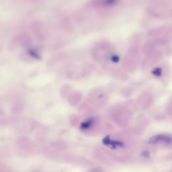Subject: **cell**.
I'll return each instance as SVG.
<instances>
[{
	"mask_svg": "<svg viewBox=\"0 0 172 172\" xmlns=\"http://www.w3.org/2000/svg\"><path fill=\"white\" fill-rule=\"evenodd\" d=\"M161 141L167 144H170L172 141L171 137L165 135H158L150 138L149 142L150 144H155Z\"/></svg>",
	"mask_w": 172,
	"mask_h": 172,
	"instance_id": "obj_1",
	"label": "cell"
},
{
	"mask_svg": "<svg viewBox=\"0 0 172 172\" xmlns=\"http://www.w3.org/2000/svg\"><path fill=\"white\" fill-rule=\"evenodd\" d=\"M152 73L156 76H161L162 73L161 69L159 68H156L152 72Z\"/></svg>",
	"mask_w": 172,
	"mask_h": 172,
	"instance_id": "obj_5",
	"label": "cell"
},
{
	"mask_svg": "<svg viewBox=\"0 0 172 172\" xmlns=\"http://www.w3.org/2000/svg\"><path fill=\"white\" fill-rule=\"evenodd\" d=\"M119 58L118 56L115 55L112 57V60L114 62L117 63L119 62Z\"/></svg>",
	"mask_w": 172,
	"mask_h": 172,
	"instance_id": "obj_8",
	"label": "cell"
},
{
	"mask_svg": "<svg viewBox=\"0 0 172 172\" xmlns=\"http://www.w3.org/2000/svg\"><path fill=\"white\" fill-rule=\"evenodd\" d=\"M118 1L116 0H109L105 2V4L107 6H111L116 4Z\"/></svg>",
	"mask_w": 172,
	"mask_h": 172,
	"instance_id": "obj_6",
	"label": "cell"
},
{
	"mask_svg": "<svg viewBox=\"0 0 172 172\" xmlns=\"http://www.w3.org/2000/svg\"><path fill=\"white\" fill-rule=\"evenodd\" d=\"M141 155L143 157L146 158H148L150 157V154L149 151H144L142 153Z\"/></svg>",
	"mask_w": 172,
	"mask_h": 172,
	"instance_id": "obj_7",
	"label": "cell"
},
{
	"mask_svg": "<svg viewBox=\"0 0 172 172\" xmlns=\"http://www.w3.org/2000/svg\"><path fill=\"white\" fill-rule=\"evenodd\" d=\"M111 140L110 139V136L109 135H107L106 137L103 138L102 140L103 144L106 145H109L111 142Z\"/></svg>",
	"mask_w": 172,
	"mask_h": 172,
	"instance_id": "obj_4",
	"label": "cell"
},
{
	"mask_svg": "<svg viewBox=\"0 0 172 172\" xmlns=\"http://www.w3.org/2000/svg\"><path fill=\"white\" fill-rule=\"evenodd\" d=\"M110 145H111L112 149H115L117 146L123 147L125 145V144L123 142L119 141L111 140Z\"/></svg>",
	"mask_w": 172,
	"mask_h": 172,
	"instance_id": "obj_3",
	"label": "cell"
},
{
	"mask_svg": "<svg viewBox=\"0 0 172 172\" xmlns=\"http://www.w3.org/2000/svg\"><path fill=\"white\" fill-rule=\"evenodd\" d=\"M93 122V119L90 118L87 121L83 122L81 124L80 128L82 130H86L88 128H89L90 126L91 125Z\"/></svg>",
	"mask_w": 172,
	"mask_h": 172,
	"instance_id": "obj_2",
	"label": "cell"
}]
</instances>
